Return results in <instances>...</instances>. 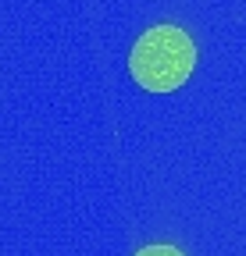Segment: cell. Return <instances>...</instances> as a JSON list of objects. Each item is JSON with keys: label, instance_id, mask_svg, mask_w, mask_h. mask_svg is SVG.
I'll use <instances>...</instances> for the list:
<instances>
[{"label": "cell", "instance_id": "6da1fadb", "mask_svg": "<svg viewBox=\"0 0 246 256\" xmlns=\"http://www.w3.org/2000/svg\"><path fill=\"white\" fill-rule=\"evenodd\" d=\"M196 68V43L178 25H153L132 46L129 72L150 92H171Z\"/></svg>", "mask_w": 246, "mask_h": 256}, {"label": "cell", "instance_id": "7a4b0ae2", "mask_svg": "<svg viewBox=\"0 0 246 256\" xmlns=\"http://www.w3.org/2000/svg\"><path fill=\"white\" fill-rule=\"evenodd\" d=\"M136 256H182L175 246H168V242H161V246H146V249H139Z\"/></svg>", "mask_w": 246, "mask_h": 256}]
</instances>
